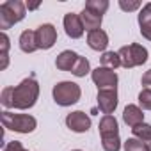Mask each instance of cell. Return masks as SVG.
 Here are the masks:
<instances>
[{"mask_svg":"<svg viewBox=\"0 0 151 151\" xmlns=\"http://www.w3.org/2000/svg\"><path fill=\"white\" fill-rule=\"evenodd\" d=\"M37 96H39V84L36 82V78L29 77V78L22 80V84L16 87H6L2 91L0 101L7 109L25 110V109H30L36 105Z\"/></svg>","mask_w":151,"mask_h":151,"instance_id":"6da1fadb","label":"cell"},{"mask_svg":"<svg viewBox=\"0 0 151 151\" xmlns=\"http://www.w3.org/2000/svg\"><path fill=\"white\" fill-rule=\"evenodd\" d=\"M100 135H101V146L105 151H119L121 140H119V126L114 116H103L100 121Z\"/></svg>","mask_w":151,"mask_h":151,"instance_id":"7a4b0ae2","label":"cell"},{"mask_svg":"<svg viewBox=\"0 0 151 151\" xmlns=\"http://www.w3.org/2000/svg\"><path fill=\"white\" fill-rule=\"evenodd\" d=\"M0 119H2L4 128L18 132V133H30L37 126L36 117L27 116V114H13L9 110H4L2 114H0Z\"/></svg>","mask_w":151,"mask_h":151,"instance_id":"3957f363","label":"cell"},{"mask_svg":"<svg viewBox=\"0 0 151 151\" xmlns=\"http://www.w3.org/2000/svg\"><path fill=\"white\" fill-rule=\"evenodd\" d=\"M25 18V4L20 0H7L0 6V29H11Z\"/></svg>","mask_w":151,"mask_h":151,"instance_id":"277c9868","label":"cell"},{"mask_svg":"<svg viewBox=\"0 0 151 151\" xmlns=\"http://www.w3.org/2000/svg\"><path fill=\"white\" fill-rule=\"evenodd\" d=\"M82 96L80 86L75 82H59L53 87V100L60 107H69L73 103H77Z\"/></svg>","mask_w":151,"mask_h":151,"instance_id":"5b68a950","label":"cell"},{"mask_svg":"<svg viewBox=\"0 0 151 151\" xmlns=\"http://www.w3.org/2000/svg\"><path fill=\"white\" fill-rule=\"evenodd\" d=\"M119 59H121V66L124 68H135V66H140L147 60V50L140 45H128V46H123L119 52H117Z\"/></svg>","mask_w":151,"mask_h":151,"instance_id":"8992f818","label":"cell"},{"mask_svg":"<svg viewBox=\"0 0 151 151\" xmlns=\"http://www.w3.org/2000/svg\"><path fill=\"white\" fill-rule=\"evenodd\" d=\"M93 82L98 86V91H101V89H116V86H117V75H116L114 69L98 66L93 71Z\"/></svg>","mask_w":151,"mask_h":151,"instance_id":"52a82bcc","label":"cell"},{"mask_svg":"<svg viewBox=\"0 0 151 151\" xmlns=\"http://www.w3.org/2000/svg\"><path fill=\"white\" fill-rule=\"evenodd\" d=\"M36 41H37V48L43 50H50L55 41H57V30L52 23H45L36 30Z\"/></svg>","mask_w":151,"mask_h":151,"instance_id":"ba28073f","label":"cell"},{"mask_svg":"<svg viewBox=\"0 0 151 151\" xmlns=\"http://www.w3.org/2000/svg\"><path fill=\"white\" fill-rule=\"evenodd\" d=\"M66 124L71 132H77V133H84L91 128V117L87 114H84L82 110L77 112H71L66 117Z\"/></svg>","mask_w":151,"mask_h":151,"instance_id":"9c48e42d","label":"cell"},{"mask_svg":"<svg viewBox=\"0 0 151 151\" xmlns=\"http://www.w3.org/2000/svg\"><path fill=\"white\" fill-rule=\"evenodd\" d=\"M98 107L105 116H110L117 107V91L116 89L98 91Z\"/></svg>","mask_w":151,"mask_h":151,"instance_id":"30bf717a","label":"cell"},{"mask_svg":"<svg viewBox=\"0 0 151 151\" xmlns=\"http://www.w3.org/2000/svg\"><path fill=\"white\" fill-rule=\"evenodd\" d=\"M64 30L69 37L73 39H78L84 36V23H82V18L75 13H68L64 16Z\"/></svg>","mask_w":151,"mask_h":151,"instance_id":"8fae6325","label":"cell"},{"mask_svg":"<svg viewBox=\"0 0 151 151\" xmlns=\"http://www.w3.org/2000/svg\"><path fill=\"white\" fill-rule=\"evenodd\" d=\"M87 45H89L93 50H96V52L105 50V48L109 46V36H107V32L101 30V29L89 32V36H87Z\"/></svg>","mask_w":151,"mask_h":151,"instance_id":"7c38bea8","label":"cell"},{"mask_svg":"<svg viewBox=\"0 0 151 151\" xmlns=\"http://www.w3.org/2000/svg\"><path fill=\"white\" fill-rule=\"evenodd\" d=\"M123 121L133 128V126H137V124H142L144 114H142V110H140L137 105H126L124 110H123Z\"/></svg>","mask_w":151,"mask_h":151,"instance_id":"4fadbf2b","label":"cell"},{"mask_svg":"<svg viewBox=\"0 0 151 151\" xmlns=\"http://www.w3.org/2000/svg\"><path fill=\"white\" fill-rule=\"evenodd\" d=\"M77 59H78V55L75 53V52H71V50H64L60 55H57L55 66H57V69H60V71H71L73 66L77 64Z\"/></svg>","mask_w":151,"mask_h":151,"instance_id":"5bb4252c","label":"cell"},{"mask_svg":"<svg viewBox=\"0 0 151 151\" xmlns=\"http://www.w3.org/2000/svg\"><path fill=\"white\" fill-rule=\"evenodd\" d=\"M139 25H140V34L151 41V2L142 7L139 14Z\"/></svg>","mask_w":151,"mask_h":151,"instance_id":"9a60e30c","label":"cell"},{"mask_svg":"<svg viewBox=\"0 0 151 151\" xmlns=\"http://www.w3.org/2000/svg\"><path fill=\"white\" fill-rule=\"evenodd\" d=\"M80 18H82L84 29H87L89 32L98 30L100 25H101V20H103V16H100V14H96V13H93V11H89V9H84L82 14H80Z\"/></svg>","mask_w":151,"mask_h":151,"instance_id":"2e32d148","label":"cell"},{"mask_svg":"<svg viewBox=\"0 0 151 151\" xmlns=\"http://www.w3.org/2000/svg\"><path fill=\"white\" fill-rule=\"evenodd\" d=\"M20 48L25 53H32L37 50V41H36V32L34 30H23L20 36Z\"/></svg>","mask_w":151,"mask_h":151,"instance_id":"e0dca14e","label":"cell"},{"mask_svg":"<svg viewBox=\"0 0 151 151\" xmlns=\"http://www.w3.org/2000/svg\"><path fill=\"white\" fill-rule=\"evenodd\" d=\"M101 66L109 69H116L117 66H121V59L116 52H105L101 55Z\"/></svg>","mask_w":151,"mask_h":151,"instance_id":"ac0fdd59","label":"cell"},{"mask_svg":"<svg viewBox=\"0 0 151 151\" xmlns=\"http://www.w3.org/2000/svg\"><path fill=\"white\" fill-rule=\"evenodd\" d=\"M0 57H2V64H0V69H6L7 68V62H9V57H7V52H9V37L6 32H2L0 36Z\"/></svg>","mask_w":151,"mask_h":151,"instance_id":"d6986e66","label":"cell"},{"mask_svg":"<svg viewBox=\"0 0 151 151\" xmlns=\"http://www.w3.org/2000/svg\"><path fill=\"white\" fill-rule=\"evenodd\" d=\"M132 133L139 140H151V124H146V123L137 124V126L132 128Z\"/></svg>","mask_w":151,"mask_h":151,"instance_id":"ffe728a7","label":"cell"},{"mask_svg":"<svg viewBox=\"0 0 151 151\" xmlns=\"http://www.w3.org/2000/svg\"><path fill=\"white\" fill-rule=\"evenodd\" d=\"M71 73L75 75V77H86V75L89 73V60H87L86 57H80V55H78L77 64L73 66Z\"/></svg>","mask_w":151,"mask_h":151,"instance_id":"44dd1931","label":"cell"},{"mask_svg":"<svg viewBox=\"0 0 151 151\" xmlns=\"http://www.w3.org/2000/svg\"><path fill=\"white\" fill-rule=\"evenodd\" d=\"M86 9L103 16V13L109 9V2H107V0H89V2L86 4Z\"/></svg>","mask_w":151,"mask_h":151,"instance_id":"7402d4cb","label":"cell"},{"mask_svg":"<svg viewBox=\"0 0 151 151\" xmlns=\"http://www.w3.org/2000/svg\"><path fill=\"white\" fill-rule=\"evenodd\" d=\"M124 151H151L149 146L139 139H128L124 142Z\"/></svg>","mask_w":151,"mask_h":151,"instance_id":"603a6c76","label":"cell"},{"mask_svg":"<svg viewBox=\"0 0 151 151\" xmlns=\"http://www.w3.org/2000/svg\"><path fill=\"white\" fill-rule=\"evenodd\" d=\"M139 103L144 110H151V89H142L139 93Z\"/></svg>","mask_w":151,"mask_h":151,"instance_id":"cb8c5ba5","label":"cell"},{"mask_svg":"<svg viewBox=\"0 0 151 151\" xmlns=\"http://www.w3.org/2000/svg\"><path fill=\"white\" fill-rule=\"evenodd\" d=\"M119 7L123 11H135L140 7V2H126V0H119Z\"/></svg>","mask_w":151,"mask_h":151,"instance_id":"d4e9b609","label":"cell"},{"mask_svg":"<svg viewBox=\"0 0 151 151\" xmlns=\"http://www.w3.org/2000/svg\"><path fill=\"white\" fill-rule=\"evenodd\" d=\"M4 151H27V149L22 146V142H18V140H11V142L4 147Z\"/></svg>","mask_w":151,"mask_h":151,"instance_id":"484cf974","label":"cell"},{"mask_svg":"<svg viewBox=\"0 0 151 151\" xmlns=\"http://www.w3.org/2000/svg\"><path fill=\"white\" fill-rule=\"evenodd\" d=\"M142 86H146V89L151 87V69H147V71L142 75Z\"/></svg>","mask_w":151,"mask_h":151,"instance_id":"4316f807","label":"cell"},{"mask_svg":"<svg viewBox=\"0 0 151 151\" xmlns=\"http://www.w3.org/2000/svg\"><path fill=\"white\" fill-rule=\"evenodd\" d=\"M27 7H29V9H37L39 4H27Z\"/></svg>","mask_w":151,"mask_h":151,"instance_id":"83f0119b","label":"cell"},{"mask_svg":"<svg viewBox=\"0 0 151 151\" xmlns=\"http://www.w3.org/2000/svg\"><path fill=\"white\" fill-rule=\"evenodd\" d=\"M75 151H82V149H75Z\"/></svg>","mask_w":151,"mask_h":151,"instance_id":"f1b7e54d","label":"cell"},{"mask_svg":"<svg viewBox=\"0 0 151 151\" xmlns=\"http://www.w3.org/2000/svg\"><path fill=\"white\" fill-rule=\"evenodd\" d=\"M149 149H151V146H149Z\"/></svg>","mask_w":151,"mask_h":151,"instance_id":"f546056e","label":"cell"}]
</instances>
